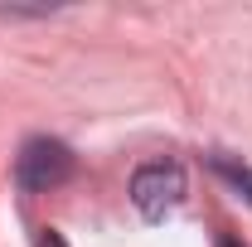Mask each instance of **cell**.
Returning <instances> with one entry per match:
<instances>
[{
	"instance_id": "obj_1",
	"label": "cell",
	"mask_w": 252,
	"mask_h": 247,
	"mask_svg": "<svg viewBox=\"0 0 252 247\" xmlns=\"http://www.w3.org/2000/svg\"><path fill=\"white\" fill-rule=\"evenodd\" d=\"M73 170H78L73 151L63 141H54V136H34V141H25V151L15 155V185L30 189V194H49V189L68 185Z\"/></svg>"
},
{
	"instance_id": "obj_4",
	"label": "cell",
	"mask_w": 252,
	"mask_h": 247,
	"mask_svg": "<svg viewBox=\"0 0 252 247\" xmlns=\"http://www.w3.org/2000/svg\"><path fill=\"white\" fill-rule=\"evenodd\" d=\"M34 247H68V243H63L59 228H39V233H34Z\"/></svg>"
},
{
	"instance_id": "obj_3",
	"label": "cell",
	"mask_w": 252,
	"mask_h": 247,
	"mask_svg": "<svg viewBox=\"0 0 252 247\" xmlns=\"http://www.w3.org/2000/svg\"><path fill=\"white\" fill-rule=\"evenodd\" d=\"M209 165H214L238 194H248V204H252V165H238L233 155H209Z\"/></svg>"
},
{
	"instance_id": "obj_2",
	"label": "cell",
	"mask_w": 252,
	"mask_h": 247,
	"mask_svg": "<svg viewBox=\"0 0 252 247\" xmlns=\"http://www.w3.org/2000/svg\"><path fill=\"white\" fill-rule=\"evenodd\" d=\"M180 199H185V165L180 160H151V165H141L131 175V204H136V214L151 218V223L175 214Z\"/></svg>"
},
{
	"instance_id": "obj_5",
	"label": "cell",
	"mask_w": 252,
	"mask_h": 247,
	"mask_svg": "<svg viewBox=\"0 0 252 247\" xmlns=\"http://www.w3.org/2000/svg\"><path fill=\"white\" fill-rule=\"evenodd\" d=\"M214 247H243V243H238V238H228V233H219V243H214Z\"/></svg>"
}]
</instances>
